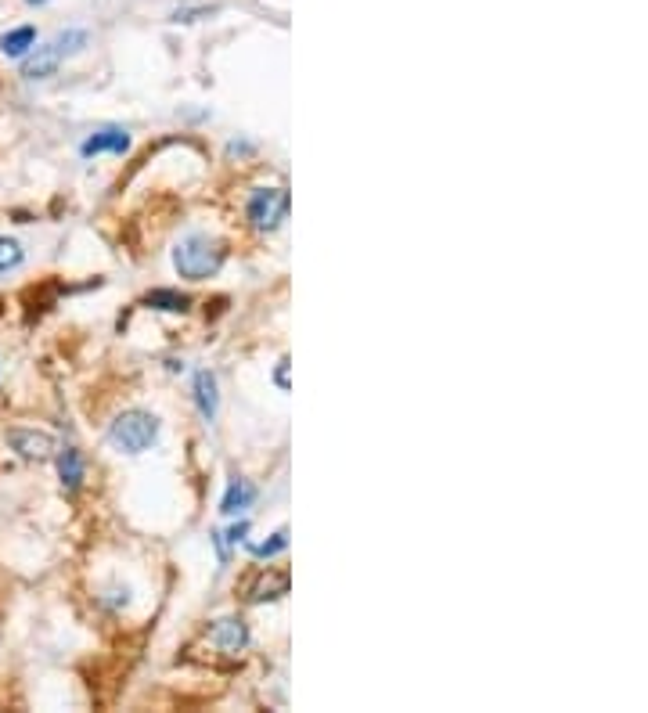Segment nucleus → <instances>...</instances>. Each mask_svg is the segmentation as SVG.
<instances>
[{"mask_svg": "<svg viewBox=\"0 0 648 713\" xmlns=\"http://www.w3.org/2000/svg\"><path fill=\"white\" fill-rule=\"evenodd\" d=\"M87 44H90L87 29H65V33H58L54 40H47L44 47H36L33 55L22 62V76H26V80H47L65 58L80 55Z\"/></svg>", "mask_w": 648, "mask_h": 713, "instance_id": "nucleus-1", "label": "nucleus"}, {"mask_svg": "<svg viewBox=\"0 0 648 713\" xmlns=\"http://www.w3.org/2000/svg\"><path fill=\"white\" fill-rule=\"evenodd\" d=\"M220 263H224V249H220L213 238L191 235L173 249V267L180 271V278L206 281L220 271Z\"/></svg>", "mask_w": 648, "mask_h": 713, "instance_id": "nucleus-2", "label": "nucleus"}, {"mask_svg": "<svg viewBox=\"0 0 648 713\" xmlns=\"http://www.w3.org/2000/svg\"><path fill=\"white\" fill-rule=\"evenodd\" d=\"M155 436H159V422H155V415H148V411H126V415H119L116 422H112V429H108L112 447L123 454L148 451L155 443Z\"/></svg>", "mask_w": 648, "mask_h": 713, "instance_id": "nucleus-3", "label": "nucleus"}, {"mask_svg": "<svg viewBox=\"0 0 648 713\" xmlns=\"http://www.w3.org/2000/svg\"><path fill=\"white\" fill-rule=\"evenodd\" d=\"M249 220L256 231H278L288 220V191L285 188H260L249 199Z\"/></svg>", "mask_w": 648, "mask_h": 713, "instance_id": "nucleus-4", "label": "nucleus"}, {"mask_svg": "<svg viewBox=\"0 0 648 713\" xmlns=\"http://www.w3.org/2000/svg\"><path fill=\"white\" fill-rule=\"evenodd\" d=\"M8 443L15 447L18 454H22V458H33V461L51 458V451H54L51 436H47V433H33V429H11Z\"/></svg>", "mask_w": 648, "mask_h": 713, "instance_id": "nucleus-5", "label": "nucleus"}, {"mask_svg": "<svg viewBox=\"0 0 648 713\" xmlns=\"http://www.w3.org/2000/svg\"><path fill=\"white\" fill-rule=\"evenodd\" d=\"M209 641H213L216 649L234 656V652L245 649V641H249V631H245L242 620H216L213 631H209Z\"/></svg>", "mask_w": 648, "mask_h": 713, "instance_id": "nucleus-6", "label": "nucleus"}, {"mask_svg": "<svg viewBox=\"0 0 648 713\" xmlns=\"http://www.w3.org/2000/svg\"><path fill=\"white\" fill-rule=\"evenodd\" d=\"M126 148H130V134H126L123 127H105V130H98L94 137L83 141V155H101V152L123 155Z\"/></svg>", "mask_w": 648, "mask_h": 713, "instance_id": "nucleus-7", "label": "nucleus"}, {"mask_svg": "<svg viewBox=\"0 0 648 713\" xmlns=\"http://www.w3.org/2000/svg\"><path fill=\"white\" fill-rule=\"evenodd\" d=\"M195 404L206 422H213L216 411H220V393H216V379L209 371H198L195 375Z\"/></svg>", "mask_w": 648, "mask_h": 713, "instance_id": "nucleus-8", "label": "nucleus"}, {"mask_svg": "<svg viewBox=\"0 0 648 713\" xmlns=\"http://www.w3.org/2000/svg\"><path fill=\"white\" fill-rule=\"evenodd\" d=\"M288 595V573L278 569V573H263L249 591V602H270V598Z\"/></svg>", "mask_w": 648, "mask_h": 713, "instance_id": "nucleus-9", "label": "nucleus"}, {"mask_svg": "<svg viewBox=\"0 0 648 713\" xmlns=\"http://www.w3.org/2000/svg\"><path fill=\"white\" fill-rule=\"evenodd\" d=\"M58 476H62V487L65 490H80L83 483V458L76 447H65L62 454H58Z\"/></svg>", "mask_w": 648, "mask_h": 713, "instance_id": "nucleus-10", "label": "nucleus"}, {"mask_svg": "<svg viewBox=\"0 0 648 713\" xmlns=\"http://www.w3.org/2000/svg\"><path fill=\"white\" fill-rule=\"evenodd\" d=\"M33 44H36V29L33 26H18V29H11V33H4L0 51H4L8 58H22Z\"/></svg>", "mask_w": 648, "mask_h": 713, "instance_id": "nucleus-11", "label": "nucleus"}, {"mask_svg": "<svg viewBox=\"0 0 648 713\" xmlns=\"http://www.w3.org/2000/svg\"><path fill=\"white\" fill-rule=\"evenodd\" d=\"M252 497H256V490H252L245 479H234L231 487H227V494H224V505H220V512H224V515H238L242 508L252 505Z\"/></svg>", "mask_w": 648, "mask_h": 713, "instance_id": "nucleus-12", "label": "nucleus"}, {"mask_svg": "<svg viewBox=\"0 0 648 713\" xmlns=\"http://www.w3.org/2000/svg\"><path fill=\"white\" fill-rule=\"evenodd\" d=\"M144 303H148V307H155V310H166V314H184L191 299L180 296V292H170V289H155V292H148V296H144Z\"/></svg>", "mask_w": 648, "mask_h": 713, "instance_id": "nucleus-13", "label": "nucleus"}, {"mask_svg": "<svg viewBox=\"0 0 648 713\" xmlns=\"http://www.w3.org/2000/svg\"><path fill=\"white\" fill-rule=\"evenodd\" d=\"M22 260H26V249H22L15 238H0V274L15 271Z\"/></svg>", "mask_w": 648, "mask_h": 713, "instance_id": "nucleus-14", "label": "nucleus"}, {"mask_svg": "<svg viewBox=\"0 0 648 713\" xmlns=\"http://www.w3.org/2000/svg\"><path fill=\"white\" fill-rule=\"evenodd\" d=\"M285 548H288V530L281 526V530L274 533L270 541L256 544V548H252V555H256V559H274V555H278V551H285Z\"/></svg>", "mask_w": 648, "mask_h": 713, "instance_id": "nucleus-15", "label": "nucleus"}, {"mask_svg": "<svg viewBox=\"0 0 648 713\" xmlns=\"http://www.w3.org/2000/svg\"><path fill=\"white\" fill-rule=\"evenodd\" d=\"M278 386H281V389H288V361H281V364H278Z\"/></svg>", "mask_w": 648, "mask_h": 713, "instance_id": "nucleus-16", "label": "nucleus"}, {"mask_svg": "<svg viewBox=\"0 0 648 713\" xmlns=\"http://www.w3.org/2000/svg\"><path fill=\"white\" fill-rule=\"evenodd\" d=\"M29 4H47V0H29Z\"/></svg>", "mask_w": 648, "mask_h": 713, "instance_id": "nucleus-17", "label": "nucleus"}]
</instances>
